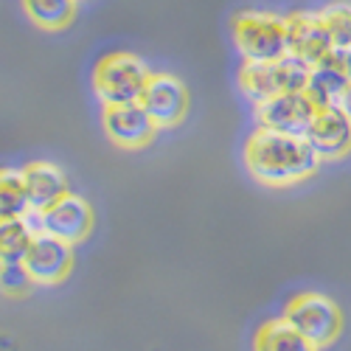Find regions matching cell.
<instances>
[{
	"label": "cell",
	"instance_id": "obj_4",
	"mask_svg": "<svg viewBox=\"0 0 351 351\" xmlns=\"http://www.w3.org/2000/svg\"><path fill=\"white\" fill-rule=\"evenodd\" d=\"M306 76L309 68L287 53L273 62H245L239 71V87L253 104H261L278 93H304Z\"/></svg>",
	"mask_w": 351,
	"mask_h": 351
},
{
	"label": "cell",
	"instance_id": "obj_2",
	"mask_svg": "<svg viewBox=\"0 0 351 351\" xmlns=\"http://www.w3.org/2000/svg\"><path fill=\"white\" fill-rule=\"evenodd\" d=\"M233 43L245 62H273L287 56L284 17L273 12H239L233 17Z\"/></svg>",
	"mask_w": 351,
	"mask_h": 351
},
{
	"label": "cell",
	"instance_id": "obj_8",
	"mask_svg": "<svg viewBox=\"0 0 351 351\" xmlns=\"http://www.w3.org/2000/svg\"><path fill=\"white\" fill-rule=\"evenodd\" d=\"M304 93L315 104V110L348 107V51L335 48L326 60L312 65Z\"/></svg>",
	"mask_w": 351,
	"mask_h": 351
},
{
	"label": "cell",
	"instance_id": "obj_9",
	"mask_svg": "<svg viewBox=\"0 0 351 351\" xmlns=\"http://www.w3.org/2000/svg\"><path fill=\"white\" fill-rule=\"evenodd\" d=\"M284 28H287V53L295 56L306 68L317 65L320 60H326L335 51V43L317 12L289 14V17H284Z\"/></svg>",
	"mask_w": 351,
	"mask_h": 351
},
{
	"label": "cell",
	"instance_id": "obj_15",
	"mask_svg": "<svg viewBox=\"0 0 351 351\" xmlns=\"http://www.w3.org/2000/svg\"><path fill=\"white\" fill-rule=\"evenodd\" d=\"M37 228L25 217H0V265H17L25 258Z\"/></svg>",
	"mask_w": 351,
	"mask_h": 351
},
{
	"label": "cell",
	"instance_id": "obj_11",
	"mask_svg": "<svg viewBox=\"0 0 351 351\" xmlns=\"http://www.w3.org/2000/svg\"><path fill=\"white\" fill-rule=\"evenodd\" d=\"M351 138L348 124V107H320L309 119V127L304 132V141L312 146L317 160H332L346 155Z\"/></svg>",
	"mask_w": 351,
	"mask_h": 351
},
{
	"label": "cell",
	"instance_id": "obj_12",
	"mask_svg": "<svg viewBox=\"0 0 351 351\" xmlns=\"http://www.w3.org/2000/svg\"><path fill=\"white\" fill-rule=\"evenodd\" d=\"M71 265H73V245L45 237V233H34L23 258V267L28 270L34 284H60L71 273Z\"/></svg>",
	"mask_w": 351,
	"mask_h": 351
},
{
	"label": "cell",
	"instance_id": "obj_7",
	"mask_svg": "<svg viewBox=\"0 0 351 351\" xmlns=\"http://www.w3.org/2000/svg\"><path fill=\"white\" fill-rule=\"evenodd\" d=\"M138 104L143 107V112L149 115L158 130L174 127L183 121V115L189 110V90H186V84L171 73H149Z\"/></svg>",
	"mask_w": 351,
	"mask_h": 351
},
{
	"label": "cell",
	"instance_id": "obj_20",
	"mask_svg": "<svg viewBox=\"0 0 351 351\" xmlns=\"http://www.w3.org/2000/svg\"><path fill=\"white\" fill-rule=\"evenodd\" d=\"M32 287H34V281L28 276V270L23 267V261H17V265H0V289H3L6 295H25Z\"/></svg>",
	"mask_w": 351,
	"mask_h": 351
},
{
	"label": "cell",
	"instance_id": "obj_18",
	"mask_svg": "<svg viewBox=\"0 0 351 351\" xmlns=\"http://www.w3.org/2000/svg\"><path fill=\"white\" fill-rule=\"evenodd\" d=\"M25 186L20 169H0V217H25Z\"/></svg>",
	"mask_w": 351,
	"mask_h": 351
},
{
	"label": "cell",
	"instance_id": "obj_14",
	"mask_svg": "<svg viewBox=\"0 0 351 351\" xmlns=\"http://www.w3.org/2000/svg\"><path fill=\"white\" fill-rule=\"evenodd\" d=\"M23 174V186H25V202H28V214H40L48 206H53L60 197L68 194V180L62 169L48 160H34L25 169H20Z\"/></svg>",
	"mask_w": 351,
	"mask_h": 351
},
{
	"label": "cell",
	"instance_id": "obj_21",
	"mask_svg": "<svg viewBox=\"0 0 351 351\" xmlns=\"http://www.w3.org/2000/svg\"><path fill=\"white\" fill-rule=\"evenodd\" d=\"M76 3H79V0H76Z\"/></svg>",
	"mask_w": 351,
	"mask_h": 351
},
{
	"label": "cell",
	"instance_id": "obj_3",
	"mask_svg": "<svg viewBox=\"0 0 351 351\" xmlns=\"http://www.w3.org/2000/svg\"><path fill=\"white\" fill-rule=\"evenodd\" d=\"M149 68L135 53H107L93 71V90L104 107L110 104H138L143 84L149 79Z\"/></svg>",
	"mask_w": 351,
	"mask_h": 351
},
{
	"label": "cell",
	"instance_id": "obj_16",
	"mask_svg": "<svg viewBox=\"0 0 351 351\" xmlns=\"http://www.w3.org/2000/svg\"><path fill=\"white\" fill-rule=\"evenodd\" d=\"M253 351H317V348L306 337H301L284 317H276L256 329Z\"/></svg>",
	"mask_w": 351,
	"mask_h": 351
},
{
	"label": "cell",
	"instance_id": "obj_17",
	"mask_svg": "<svg viewBox=\"0 0 351 351\" xmlns=\"http://www.w3.org/2000/svg\"><path fill=\"white\" fill-rule=\"evenodd\" d=\"M23 12L45 32H60L76 14V0H20Z\"/></svg>",
	"mask_w": 351,
	"mask_h": 351
},
{
	"label": "cell",
	"instance_id": "obj_13",
	"mask_svg": "<svg viewBox=\"0 0 351 351\" xmlns=\"http://www.w3.org/2000/svg\"><path fill=\"white\" fill-rule=\"evenodd\" d=\"M155 124L141 104H110L104 107V132L121 149H141L155 138Z\"/></svg>",
	"mask_w": 351,
	"mask_h": 351
},
{
	"label": "cell",
	"instance_id": "obj_19",
	"mask_svg": "<svg viewBox=\"0 0 351 351\" xmlns=\"http://www.w3.org/2000/svg\"><path fill=\"white\" fill-rule=\"evenodd\" d=\"M317 14H320V20H324L335 48L348 51V45H351V14H348V6L346 3H332V6H326L324 12H317Z\"/></svg>",
	"mask_w": 351,
	"mask_h": 351
},
{
	"label": "cell",
	"instance_id": "obj_10",
	"mask_svg": "<svg viewBox=\"0 0 351 351\" xmlns=\"http://www.w3.org/2000/svg\"><path fill=\"white\" fill-rule=\"evenodd\" d=\"M312 115H315V104L306 99V93H278L267 101L256 104L258 127L270 132H284V135L304 138Z\"/></svg>",
	"mask_w": 351,
	"mask_h": 351
},
{
	"label": "cell",
	"instance_id": "obj_1",
	"mask_svg": "<svg viewBox=\"0 0 351 351\" xmlns=\"http://www.w3.org/2000/svg\"><path fill=\"white\" fill-rule=\"evenodd\" d=\"M247 171L265 186H292L306 180L317 169V155L301 135L256 130L245 146Z\"/></svg>",
	"mask_w": 351,
	"mask_h": 351
},
{
	"label": "cell",
	"instance_id": "obj_5",
	"mask_svg": "<svg viewBox=\"0 0 351 351\" xmlns=\"http://www.w3.org/2000/svg\"><path fill=\"white\" fill-rule=\"evenodd\" d=\"M284 320L315 348L332 346L343 329V315L337 304L320 292H301V295L289 298L284 306Z\"/></svg>",
	"mask_w": 351,
	"mask_h": 351
},
{
	"label": "cell",
	"instance_id": "obj_6",
	"mask_svg": "<svg viewBox=\"0 0 351 351\" xmlns=\"http://www.w3.org/2000/svg\"><path fill=\"white\" fill-rule=\"evenodd\" d=\"M32 225L37 228V233H45V237H53V239H62L68 245H76L82 242L87 233H90V225H93V211L87 206V199L79 197V194H65L48 206L45 211L40 214H32Z\"/></svg>",
	"mask_w": 351,
	"mask_h": 351
}]
</instances>
